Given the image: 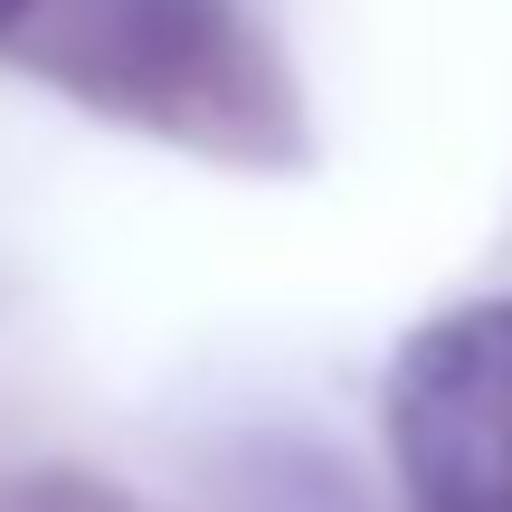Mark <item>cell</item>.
Here are the masks:
<instances>
[{"label":"cell","mask_w":512,"mask_h":512,"mask_svg":"<svg viewBox=\"0 0 512 512\" xmlns=\"http://www.w3.org/2000/svg\"><path fill=\"white\" fill-rule=\"evenodd\" d=\"M389 456L418 512H512V304L437 313L399 351Z\"/></svg>","instance_id":"obj_1"},{"label":"cell","mask_w":512,"mask_h":512,"mask_svg":"<svg viewBox=\"0 0 512 512\" xmlns=\"http://www.w3.org/2000/svg\"><path fill=\"white\" fill-rule=\"evenodd\" d=\"M19 19H29V0H0V29H19Z\"/></svg>","instance_id":"obj_2"}]
</instances>
